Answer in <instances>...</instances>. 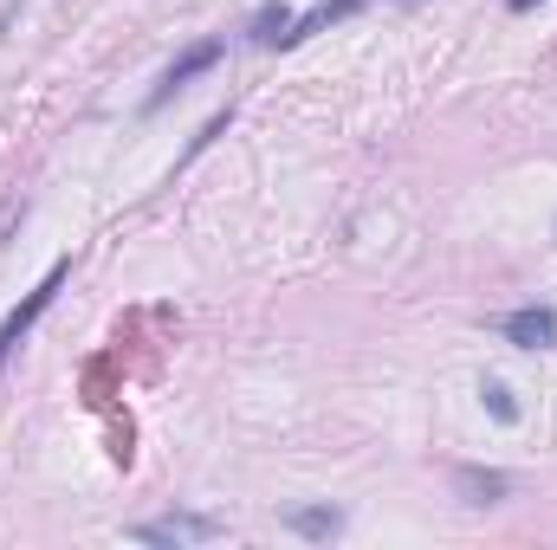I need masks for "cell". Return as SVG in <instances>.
<instances>
[{"label": "cell", "instance_id": "6da1fadb", "mask_svg": "<svg viewBox=\"0 0 557 550\" xmlns=\"http://www.w3.org/2000/svg\"><path fill=\"white\" fill-rule=\"evenodd\" d=\"M65 278H72V260H52V266H46V278H39V285H33V291L7 311V324H0V376H7V363H13V350L26 343V330H33V324L52 311V298L65 291Z\"/></svg>", "mask_w": 557, "mask_h": 550}, {"label": "cell", "instance_id": "7a4b0ae2", "mask_svg": "<svg viewBox=\"0 0 557 550\" xmlns=\"http://www.w3.org/2000/svg\"><path fill=\"white\" fill-rule=\"evenodd\" d=\"M221 59H227V39H195V46H188V52H182V59L162 72V85L143 98V117H156V111H162V104H169L182 85H195V78H201V72H214Z\"/></svg>", "mask_w": 557, "mask_h": 550}, {"label": "cell", "instance_id": "3957f363", "mask_svg": "<svg viewBox=\"0 0 557 550\" xmlns=\"http://www.w3.org/2000/svg\"><path fill=\"white\" fill-rule=\"evenodd\" d=\"M227 525L221 518H201V512H175V518H156V525H131L137 545H208L221 538Z\"/></svg>", "mask_w": 557, "mask_h": 550}, {"label": "cell", "instance_id": "277c9868", "mask_svg": "<svg viewBox=\"0 0 557 550\" xmlns=\"http://www.w3.org/2000/svg\"><path fill=\"white\" fill-rule=\"evenodd\" d=\"M499 337H506L512 350H552L557 343V311L552 304H519V311L499 317Z\"/></svg>", "mask_w": 557, "mask_h": 550}, {"label": "cell", "instance_id": "5b68a950", "mask_svg": "<svg viewBox=\"0 0 557 550\" xmlns=\"http://www.w3.org/2000/svg\"><path fill=\"white\" fill-rule=\"evenodd\" d=\"M454 492L486 512V505H506L512 499V473H499V466H454Z\"/></svg>", "mask_w": 557, "mask_h": 550}, {"label": "cell", "instance_id": "8992f818", "mask_svg": "<svg viewBox=\"0 0 557 550\" xmlns=\"http://www.w3.org/2000/svg\"><path fill=\"white\" fill-rule=\"evenodd\" d=\"M363 7H370V0H318L311 13H298V20L285 26V39H278V52H292V46H305L311 33H331L337 20H350V13H363Z\"/></svg>", "mask_w": 557, "mask_h": 550}, {"label": "cell", "instance_id": "52a82bcc", "mask_svg": "<svg viewBox=\"0 0 557 550\" xmlns=\"http://www.w3.org/2000/svg\"><path fill=\"white\" fill-rule=\"evenodd\" d=\"M278 525H285L292 538H311V545H331V538L344 532V512H337V505H292V512H278Z\"/></svg>", "mask_w": 557, "mask_h": 550}, {"label": "cell", "instance_id": "ba28073f", "mask_svg": "<svg viewBox=\"0 0 557 550\" xmlns=\"http://www.w3.org/2000/svg\"><path fill=\"white\" fill-rule=\"evenodd\" d=\"M285 26H292V7H285V0H260V7H253V20H247V46H260V52H278Z\"/></svg>", "mask_w": 557, "mask_h": 550}, {"label": "cell", "instance_id": "9c48e42d", "mask_svg": "<svg viewBox=\"0 0 557 550\" xmlns=\"http://www.w3.org/2000/svg\"><path fill=\"white\" fill-rule=\"evenodd\" d=\"M480 402H486V414H493L499 427H512V421H519V402H512V389H506L499 376H486V383H480Z\"/></svg>", "mask_w": 557, "mask_h": 550}, {"label": "cell", "instance_id": "30bf717a", "mask_svg": "<svg viewBox=\"0 0 557 550\" xmlns=\"http://www.w3.org/2000/svg\"><path fill=\"white\" fill-rule=\"evenodd\" d=\"M227 124H234V104H227V111H214V117L201 124V137L188 142V155H182V162H195V155H201V149H208L214 137H227Z\"/></svg>", "mask_w": 557, "mask_h": 550}, {"label": "cell", "instance_id": "8fae6325", "mask_svg": "<svg viewBox=\"0 0 557 550\" xmlns=\"http://www.w3.org/2000/svg\"><path fill=\"white\" fill-rule=\"evenodd\" d=\"M506 7H512V13H532V7H545V0H506Z\"/></svg>", "mask_w": 557, "mask_h": 550}]
</instances>
